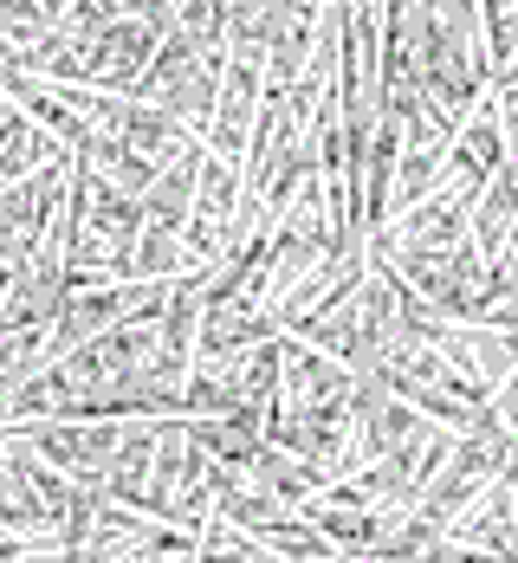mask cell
Listing matches in <instances>:
<instances>
[{
	"label": "cell",
	"mask_w": 518,
	"mask_h": 563,
	"mask_svg": "<svg viewBox=\"0 0 518 563\" xmlns=\"http://www.w3.org/2000/svg\"><path fill=\"white\" fill-rule=\"evenodd\" d=\"M389 363H421V389H408V395H415V401H421V408H428V401H434V383H441V376H448V369H441V356H434V350H421V343H415V350H396V356H389ZM389 376H396V383H403V376H415V369H389Z\"/></svg>",
	"instance_id": "cell-1"
}]
</instances>
